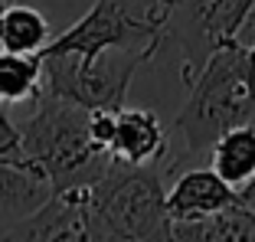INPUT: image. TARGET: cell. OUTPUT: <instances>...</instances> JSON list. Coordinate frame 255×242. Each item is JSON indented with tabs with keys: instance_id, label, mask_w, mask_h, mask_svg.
Returning a JSON list of instances; mask_svg holds the SVG:
<instances>
[{
	"instance_id": "obj_12",
	"label": "cell",
	"mask_w": 255,
	"mask_h": 242,
	"mask_svg": "<svg viewBox=\"0 0 255 242\" xmlns=\"http://www.w3.org/2000/svg\"><path fill=\"white\" fill-rule=\"evenodd\" d=\"M53 190L36 170L10 160H0V220L16 223L20 216L33 213Z\"/></svg>"
},
{
	"instance_id": "obj_4",
	"label": "cell",
	"mask_w": 255,
	"mask_h": 242,
	"mask_svg": "<svg viewBox=\"0 0 255 242\" xmlns=\"http://www.w3.org/2000/svg\"><path fill=\"white\" fill-rule=\"evenodd\" d=\"M157 49L160 46H112L95 56L43 53V92L85 108L118 112L137 69L147 66Z\"/></svg>"
},
{
	"instance_id": "obj_11",
	"label": "cell",
	"mask_w": 255,
	"mask_h": 242,
	"mask_svg": "<svg viewBox=\"0 0 255 242\" xmlns=\"http://www.w3.org/2000/svg\"><path fill=\"white\" fill-rule=\"evenodd\" d=\"M210 164L236 190L246 187L255 177V121L236 124L226 134H219L216 144L210 147Z\"/></svg>"
},
{
	"instance_id": "obj_18",
	"label": "cell",
	"mask_w": 255,
	"mask_h": 242,
	"mask_svg": "<svg viewBox=\"0 0 255 242\" xmlns=\"http://www.w3.org/2000/svg\"><path fill=\"white\" fill-rule=\"evenodd\" d=\"M7 3H10V0H0V10H3V7H7Z\"/></svg>"
},
{
	"instance_id": "obj_17",
	"label": "cell",
	"mask_w": 255,
	"mask_h": 242,
	"mask_svg": "<svg viewBox=\"0 0 255 242\" xmlns=\"http://www.w3.org/2000/svg\"><path fill=\"white\" fill-rule=\"evenodd\" d=\"M160 3H164L167 10H173V7H177V3H180V0H160Z\"/></svg>"
},
{
	"instance_id": "obj_16",
	"label": "cell",
	"mask_w": 255,
	"mask_h": 242,
	"mask_svg": "<svg viewBox=\"0 0 255 242\" xmlns=\"http://www.w3.org/2000/svg\"><path fill=\"white\" fill-rule=\"evenodd\" d=\"M239 200H242L246 206H252V210H255V177L246 183V187H239Z\"/></svg>"
},
{
	"instance_id": "obj_2",
	"label": "cell",
	"mask_w": 255,
	"mask_h": 242,
	"mask_svg": "<svg viewBox=\"0 0 255 242\" xmlns=\"http://www.w3.org/2000/svg\"><path fill=\"white\" fill-rule=\"evenodd\" d=\"M26 164L49 183V190L89 187L112 167L108 147L92 134V108L43 92L33 115L20 124Z\"/></svg>"
},
{
	"instance_id": "obj_9",
	"label": "cell",
	"mask_w": 255,
	"mask_h": 242,
	"mask_svg": "<svg viewBox=\"0 0 255 242\" xmlns=\"http://www.w3.org/2000/svg\"><path fill=\"white\" fill-rule=\"evenodd\" d=\"M115 160L121 164H160L170 151V134L164 121L150 108H125L115 112V134L108 144Z\"/></svg>"
},
{
	"instance_id": "obj_6",
	"label": "cell",
	"mask_w": 255,
	"mask_h": 242,
	"mask_svg": "<svg viewBox=\"0 0 255 242\" xmlns=\"http://www.w3.org/2000/svg\"><path fill=\"white\" fill-rule=\"evenodd\" d=\"M252 7L255 0H180L170 10L167 43L183 53L180 76L187 82H193V76L216 46L239 36Z\"/></svg>"
},
{
	"instance_id": "obj_10",
	"label": "cell",
	"mask_w": 255,
	"mask_h": 242,
	"mask_svg": "<svg viewBox=\"0 0 255 242\" xmlns=\"http://www.w3.org/2000/svg\"><path fill=\"white\" fill-rule=\"evenodd\" d=\"M170 239L180 242H255V210L233 203L200 220L170 223Z\"/></svg>"
},
{
	"instance_id": "obj_7",
	"label": "cell",
	"mask_w": 255,
	"mask_h": 242,
	"mask_svg": "<svg viewBox=\"0 0 255 242\" xmlns=\"http://www.w3.org/2000/svg\"><path fill=\"white\" fill-rule=\"evenodd\" d=\"M89 187L56 190L33 213L20 216L3 229V239H39V242H89Z\"/></svg>"
},
{
	"instance_id": "obj_3",
	"label": "cell",
	"mask_w": 255,
	"mask_h": 242,
	"mask_svg": "<svg viewBox=\"0 0 255 242\" xmlns=\"http://www.w3.org/2000/svg\"><path fill=\"white\" fill-rule=\"evenodd\" d=\"M89 239L108 242H167V190L157 164H121L112 160L105 174L89 183Z\"/></svg>"
},
{
	"instance_id": "obj_1",
	"label": "cell",
	"mask_w": 255,
	"mask_h": 242,
	"mask_svg": "<svg viewBox=\"0 0 255 242\" xmlns=\"http://www.w3.org/2000/svg\"><path fill=\"white\" fill-rule=\"evenodd\" d=\"M249 121H255V43L236 36L206 56L173 131L180 134L183 154L196 160L210 157L219 134Z\"/></svg>"
},
{
	"instance_id": "obj_15",
	"label": "cell",
	"mask_w": 255,
	"mask_h": 242,
	"mask_svg": "<svg viewBox=\"0 0 255 242\" xmlns=\"http://www.w3.org/2000/svg\"><path fill=\"white\" fill-rule=\"evenodd\" d=\"M0 160L30 167V164H26V154H23V144H20V128H16L13 121L7 118L3 102H0ZM30 170H33V167H30Z\"/></svg>"
},
{
	"instance_id": "obj_13",
	"label": "cell",
	"mask_w": 255,
	"mask_h": 242,
	"mask_svg": "<svg viewBox=\"0 0 255 242\" xmlns=\"http://www.w3.org/2000/svg\"><path fill=\"white\" fill-rule=\"evenodd\" d=\"M49 20L30 7L26 0H10L0 10V49H13V53H43L49 43Z\"/></svg>"
},
{
	"instance_id": "obj_8",
	"label": "cell",
	"mask_w": 255,
	"mask_h": 242,
	"mask_svg": "<svg viewBox=\"0 0 255 242\" xmlns=\"http://www.w3.org/2000/svg\"><path fill=\"white\" fill-rule=\"evenodd\" d=\"M233 203H242L239 190L229 180H223L213 167H200V164H190L187 170H180L173 177L170 190H167V216H170V223L200 220V216H210V213L226 210Z\"/></svg>"
},
{
	"instance_id": "obj_5",
	"label": "cell",
	"mask_w": 255,
	"mask_h": 242,
	"mask_svg": "<svg viewBox=\"0 0 255 242\" xmlns=\"http://www.w3.org/2000/svg\"><path fill=\"white\" fill-rule=\"evenodd\" d=\"M170 10L160 0H95L82 20L53 36L43 53L95 56L112 46H164Z\"/></svg>"
},
{
	"instance_id": "obj_14",
	"label": "cell",
	"mask_w": 255,
	"mask_h": 242,
	"mask_svg": "<svg viewBox=\"0 0 255 242\" xmlns=\"http://www.w3.org/2000/svg\"><path fill=\"white\" fill-rule=\"evenodd\" d=\"M43 95V53L0 49V102L23 105Z\"/></svg>"
}]
</instances>
